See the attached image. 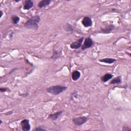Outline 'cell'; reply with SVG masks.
Returning <instances> with one entry per match:
<instances>
[{"mask_svg":"<svg viewBox=\"0 0 131 131\" xmlns=\"http://www.w3.org/2000/svg\"><path fill=\"white\" fill-rule=\"evenodd\" d=\"M41 21L39 15H34L30 18L24 24V27L26 28L33 30H37L38 29V23Z\"/></svg>","mask_w":131,"mask_h":131,"instance_id":"6da1fadb","label":"cell"},{"mask_svg":"<svg viewBox=\"0 0 131 131\" xmlns=\"http://www.w3.org/2000/svg\"><path fill=\"white\" fill-rule=\"evenodd\" d=\"M67 89V87L65 86L61 85H56L48 88L47 89V91L48 93H50L52 95H58L66 91Z\"/></svg>","mask_w":131,"mask_h":131,"instance_id":"7a4b0ae2","label":"cell"},{"mask_svg":"<svg viewBox=\"0 0 131 131\" xmlns=\"http://www.w3.org/2000/svg\"><path fill=\"white\" fill-rule=\"evenodd\" d=\"M89 118L88 117L80 116V117L73 118L72 119V121L75 126H81L85 124L86 122H87L89 120Z\"/></svg>","mask_w":131,"mask_h":131,"instance_id":"3957f363","label":"cell"},{"mask_svg":"<svg viewBox=\"0 0 131 131\" xmlns=\"http://www.w3.org/2000/svg\"><path fill=\"white\" fill-rule=\"evenodd\" d=\"M94 42L92 40V38L90 37L86 38L85 40H84V43L81 47V50H84L86 49H89L91 48L92 46L93 45Z\"/></svg>","mask_w":131,"mask_h":131,"instance_id":"277c9868","label":"cell"},{"mask_svg":"<svg viewBox=\"0 0 131 131\" xmlns=\"http://www.w3.org/2000/svg\"><path fill=\"white\" fill-rule=\"evenodd\" d=\"M83 40H84V37H82L80 38L78 41L73 42L70 45V48L72 49H78L80 48L81 47L82 43L83 41Z\"/></svg>","mask_w":131,"mask_h":131,"instance_id":"5b68a950","label":"cell"},{"mask_svg":"<svg viewBox=\"0 0 131 131\" xmlns=\"http://www.w3.org/2000/svg\"><path fill=\"white\" fill-rule=\"evenodd\" d=\"M115 28V26L113 24H109L105 25L103 28H101V31L103 33H111L113 29Z\"/></svg>","mask_w":131,"mask_h":131,"instance_id":"8992f818","label":"cell"},{"mask_svg":"<svg viewBox=\"0 0 131 131\" xmlns=\"http://www.w3.org/2000/svg\"><path fill=\"white\" fill-rule=\"evenodd\" d=\"M21 125L23 131H29L31 129V126L28 119L23 120L21 122Z\"/></svg>","mask_w":131,"mask_h":131,"instance_id":"52a82bcc","label":"cell"},{"mask_svg":"<svg viewBox=\"0 0 131 131\" xmlns=\"http://www.w3.org/2000/svg\"><path fill=\"white\" fill-rule=\"evenodd\" d=\"M81 23L83 26L85 27H91L93 24L92 19L88 17H84L81 21Z\"/></svg>","mask_w":131,"mask_h":131,"instance_id":"ba28073f","label":"cell"},{"mask_svg":"<svg viewBox=\"0 0 131 131\" xmlns=\"http://www.w3.org/2000/svg\"><path fill=\"white\" fill-rule=\"evenodd\" d=\"M34 5V3L32 0H26L25 1L24 6H23V9L29 10L32 8Z\"/></svg>","mask_w":131,"mask_h":131,"instance_id":"9c48e42d","label":"cell"},{"mask_svg":"<svg viewBox=\"0 0 131 131\" xmlns=\"http://www.w3.org/2000/svg\"><path fill=\"white\" fill-rule=\"evenodd\" d=\"M62 113H63V111H60L55 112L54 113L50 114L48 116V119H51L53 121L56 120L60 116V115H61Z\"/></svg>","mask_w":131,"mask_h":131,"instance_id":"30bf717a","label":"cell"},{"mask_svg":"<svg viewBox=\"0 0 131 131\" xmlns=\"http://www.w3.org/2000/svg\"><path fill=\"white\" fill-rule=\"evenodd\" d=\"M113 77V75L110 73H106L104 75L101 77V79L103 82H106L111 79Z\"/></svg>","mask_w":131,"mask_h":131,"instance_id":"8fae6325","label":"cell"},{"mask_svg":"<svg viewBox=\"0 0 131 131\" xmlns=\"http://www.w3.org/2000/svg\"><path fill=\"white\" fill-rule=\"evenodd\" d=\"M99 61H100V62H102V63H104L105 64H112L115 63V61H116V60L113 58H105L99 59Z\"/></svg>","mask_w":131,"mask_h":131,"instance_id":"7c38bea8","label":"cell"},{"mask_svg":"<svg viewBox=\"0 0 131 131\" xmlns=\"http://www.w3.org/2000/svg\"><path fill=\"white\" fill-rule=\"evenodd\" d=\"M51 2V0H42V1H41L39 3H38V7L42 8L49 5Z\"/></svg>","mask_w":131,"mask_h":131,"instance_id":"4fadbf2b","label":"cell"},{"mask_svg":"<svg viewBox=\"0 0 131 131\" xmlns=\"http://www.w3.org/2000/svg\"><path fill=\"white\" fill-rule=\"evenodd\" d=\"M63 29L64 30H65L67 32H73L74 31V28L69 23H66L65 24L63 25Z\"/></svg>","mask_w":131,"mask_h":131,"instance_id":"5bb4252c","label":"cell"},{"mask_svg":"<svg viewBox=\"0 0 131 131\" xmlns=\"http://www.w3.org/2000/svg\"><path fill=\"white\" fill-rule=\"evenodd\" d=\"M81 76V73L79 71H74L72 73V79L73 81H76L78 80L80 78Z\"/></svg>","mask_w":131,"mask_h":131,"instance_id":"9a60e30c","label":"cell"},{"mask_svg":"<svg viewBox=\"0 0 131 131\" xmlns=\"http://www.w3.org/2000/svg\"><path fill=\"white\" fill-rule=\"evenodd\" d=\"M122 82L121 80V77L120 76H117L116 78L113 79L111 82H110V84H119L121 83Z\"/></svg>","mask_w":131,"mask_h":131,"instance_id":"2e32d148","label":"cell"},{"mask_svg":"<svg viewBox=\"0 0 131 131\" xmlns=\"http://www.w3.org/2000/svg\"><path fill=\"white\" fill-rule=\"evenodd\" d=\"M11 21L13 24H17L20 21V18L18 15H12L11 18Z\"/></svg>","mask_w":131,"mask_h":131,"instance_id":"e0dca14e","label":"cell"},{"mask_svg":"<svg viewBox=\"0 0 131 131\" xmlns=\"http://www.w3.org/2000/svg\"><path fill=\"white\" fill-rule=\"evenodd\" d=\"M78 96V92L76 91H74L71 94V97H70V99L71 101H74V99L75 98H77Z\"/></svg>","mask_w":131,"mask_h":131,"instance_id":"ac0fdd59","label":"cell"},{"mask_svg":"<svg viewBox=\"0 0 131 131\" xmlns=\"http://www.w3.org/2000/svg\"><path fill=\"white\" fill-rule=\"evenodd\" d=\"M58 56H59V54L58 53L57 51L54 50L53 53V55L51 57V58L53 59V60H55L56 58H57L58 57Z\"/></svg>","mask_w":131,"mask_h":131,"instance_id":"d6986e66","label":"cell"},{"mask_svg":"<svg viewBox=\"0 0 131 131\" xmlns=\"http://www.w3.org/2000/svg\"><path fill=\"white\" fill-rule=\"evenodd\" d=\"M34 131H47L45 128H44L42 127H38L34 129Z\"/></svg>","mask_w":131,"mask_h":131,"instance_id":"ffe728a7","label":"cell"},{"mask_svg":"<svg viewBox=\"0 0 131 131\" xmlns=\"http://www.w3.org/2000/svg\"><path fill=\"white\" fill-rule=\"evenodd\" d=\"M8 90H9L8 88H0V91L2 92V93H3V92H7V91H8Z\"/></svg>","mask_w":131,"mask_h":131,"instance_id":"44dd1931","label":"cell"},{"mask_svg":"<svg viewBox=\"0 0 131 131\" xmlns=\"http://www.w3.org/2000/svg\"><path fill=\"white\" fill-rule=\"evenodd\" d=\"M122 130L125 131H130L131 129H130L128 126H124V127H123Z\"/></svg>","mask_w":131,"mask_h":131,"instance_id":"7402d4cb","label":"cell"},{"mask_svg":"<svg viewBox=\"0 0 131 131\" xmlns=\"http://www.w3.org/2000/svg\"><path fill=\"white\" fill-rule=\"evenodd\" d=\"M0 13H1V16H0V18H2L3 17V12L2 10H1V11H0Z\"/></svg>","mask_w":131,"mask_h":131,"instance_id":"603a6c76","label":"cell"},{"mask_svg":"<svg viewBox=\"0 0 131 131\" xmlns=\"http://www.w3.org/2000/svg\"><path fill=\"white\" fill-rule=\"evenodd\" d=\"M12 113H13V111H9V112H8L6 114H7H7H8V115H11Z\"/></svg>","mask_w":131,"mask_h":131,"instance_id":"cb8c5ba5","label":"cell"},{"mask_svg":"<svg viewBox=\"0 0 131 131\" xmlns=\"http://www.w3.org/2000/svg\"><path fill=\"white\" fill-rule=\"evenodd\" d=\"M2 124V120L1 119L0 120V125H1Z\"/></svg>","mask_w":131,"mask_h":131,"instance_id":"d4e9b609","label":"cell"}]
</instances>
